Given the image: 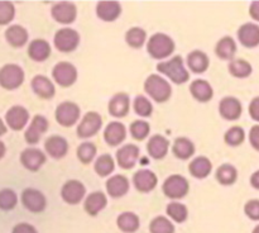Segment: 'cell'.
<instances>
[{"mask_svg": "<svg viewBox=\"0 0 259 233\" xmlns=\"http://www.w3.org/2000/svg\"><path fill=\"white\" fill-rule=\"evenodd\" d=\"M210 60L209 56L200 50L192 51L187 56V66L195 73H204L209 68Z\"/></svg>", "mask_w": 259, "mask_h": 233, "instance_id": "f546056e", "label": "cell"}, {"mask_svg": "<svg viewBox=\"0 0 259 233\" xmlns=\"http://www.w3.org/2000/svg\"><path fill=\"white\" fill-rule=\"evenodd\" d=\"M147 51L156 60L168 57L175 51V42L169 35L164 33H156L152 35L147 45Z\"/></svg>", "mask_w": 259, "mask_h": 233, "instance_id": "3957f363", "label": "cell"}, {"mask_svg": "<svg viewBox=\"0 0 259 233\" xmlns=\"http://www.w3.org/2000/svg\"><path fill=\"white\" fill-rule=\"evenodd\" d=\"M228 70H229L230 75L237 79H245L253 72V67L250 62H248L247 60H243V58L230 61Z\"/></svg>", "mask_w": 259, "mask_h": 233, "instance_id": "d590c367", "label": "cell"}, {"mask_svg": "<svg viewBox=\"0 0 259 233\" xmlns=\"http://www.w3.org/2000/svg\"><path fill=\"white\" fill-rule=\"evenodd\" d=\"M12 233H38V232L32 224H29V223H18V224L13 228Z\"/></svg>", "mask_w": 259, "mask_h": 233, "instance_id": "f907efd6", "label": "cell"}, {"mask_svg": "<svg viewBox=\"0 0 259 233\" xmlns=\"http://www.w3.org/2000/svg\"><path fill=\"white\" fill-rule=\"evenodd\" d=\"M218 181L222 185L225 186H229L233 185L238 179V170L235 169L233 165L230 164H224L217 170V175H215Z\"/></svg>", "mask_w": 259, "mask_h": 233, "instance_id": "8d00e7d4", "label": "cell"}, {"mask_svg": "<svg viewBox=\"0 0 259 233\" xmlns=\"http://www.w3.org/2000/svg\"><path fill=\"white\" fill-rule=\"evenodd\" d=\"M30 85H32V89L35 95L39 96L40 99H52L56 94V89L52 81L43 75L34 76L32 79Z\"/></svg>", "mask_w": 259, "mask_h": 233, "instance_id": "d4e9b609", "label": "cell"}, {"mask_svg": "<svg viewBox=\"0 0 259 233\" xmlns=\"http://www.w3.org/2000/svg\"><path fill=\"white\" fill-rule=\"evenodd\" d=\"M134 186L141 192H149L156 187L158 179L153 171L147 169H142L137 171L133 176Z\"/></svg>", "mask_w": 259, "mask_h": 233, "instance_id": "ffe728a7", "label": "cell"}, {"mask_svg": "<svg viewBox=\"0 0 259 233\" xmlns=\"http://www.w3.org/2000/svg\"><path fill=\"white\" fill-rule=\"evenodd\" d=\"M212 170V164L207 157L199 156L191 161L189 166L190 174L196 179H205L210 175Z\"/></svg>", "mask_w": 259, "mask_h": 233, "instance_id": "1f68e13d", "label": "cell"}, {"mask_svg": "<svg viewBox=\"0 0 259 233\" xmlns=\"http://www.w3.org/2000/svg\"><path fill=\"white\" fill-rule=\"evenodd\" d=\"M116 224H118L119 229L123 230L125 233H133L139 228V218L138 215L134 214L132 212H124L116 219Z\"/></svg>", "mask_w": 259, "mask_h": 233, "instance_id": "e575fe53", "label": "cell"}, {"mask_svg": "<svg viewBox=\"0 0 259 233\" xmlns=\"http://www.w3.org/2000/svg\"><path fill=\"white\" fill-rule=\"evenodd\" d=\"M86 194L85 185L78 180H68L61 189V197L67 204L76 205L83 199Z\"/></svg>", "mask_w": 259, "mask_h": 233, "instance_id": "8fae6325", "label": "cell"}, {"mask_svg": "<svg viewBox=\"0 0 259 233\" xmlns=\"http://www.w3.org/2000/svg\"><path fill=\"white\" fill-rule=\"evenodd\" d=\"M106 204H108L106 195L103 191H94L89 194V197L86 198L83 208H85V212L89 215H93L94 217V215L99 214L106 207Z\"/></svg>", "mask_w": 259, "mask_h": 233, "instance_id": "83f0119b", "label": "cell"}, {"mask_svg": "<svg viewBox=\"0 0 259 233\" xmlns=\"http://www.w3.org/2000/svg\"><path fill=\"white\" fill-rule=\"evenodd\" d=\"M151 132V127L146 121H134L131 124V134L137 141H143L146 137H148Z\"/></svg>", "mask_w": 259, "mask_h": 233, "instance_id": "f6af8a7d", "label": "cell"}, {"mask_svg": "<svg viewBox=\"0 0 259 233\" xmlns=\"http://www.w3.org/2000/svg\"><path fill=\"white\" fill-rule=\"evenodd\" d=\"M245 131L240 126H234L227 131L224 136V141L228 146L238 147L244 142Z\"/></svg>", "mask_w": 259, "mask_h": 233, "instance_id": "ab89813d", "label": "cell"}, {"mask_svg": "<svg viewBox=\"0 0 259 233\" xmlns=\"http://www.w3.org/2000/svg\"><path fill=\"white\" fill-rule=\"evenodd\" d=\"M167 214L177 223H182L187 219L189 215V210H187L186 205L181 204V203L172 202L167 205Z\"/></svg>", "mask_w": 259, "mask_h": 233, "instance_id": "60d3db41", "label": "cell"}, {"mask_svg": "<svg viewBox=\"0 0 259 233\" xmlns=\"http://www.w3.org/2000/svg\"><path fill=\"white\" fill-rule=\"evenodd\" d=\"M24 81V71L15 63H8L0 68V86L7 90L19 88Z\"/></svg>", "mask_w": 259, "mask_h": 233, "instance_id": "277c9868", "label": "cell"}, {"mask_svg": "<svg viewBox=\"0 0 259 233\" xmlns=\"http://www.w3.org/2000/svg\"><path fill=\"white\" fill-rule=\"evenodd\" d=\"M249 14L255 22H259V0L257 2H252L249 7Z\"/></svg>", "mask_w": 259, "mask_h": 233, "instance_id": "f5cc1de1", "label": "cell"}, {"mask_svg": "<svg viewBox=\"0 0 259 233\" xmlns=\"http://www.w3.org/2000/svg\"><path fill=\"white\" fill-rule=\"evenodd\" d=\"M244 213L252 220H259V200L250 199L245 203Z\"/></svg>", "mask_w": 259, "mask_h": 233, "instance_id": "c3c4849f", "label": "cell"}, {"mask_svg": "<svg viewBox=\"0 0 259 233\" xmlns=\"http://www.w3.org/2000/svg\"><path fill=\"white\" fill-rule=\"evenodd\" d=\"M96 146L93 142H83L77 148V157L82 164L88 165L95 159L96 156Z\"/></svg>", "mask_w": 259, "mask_h": 233, "instance_id": "b9f144b4", "label": "cell"}, {"mask_svg": "<svg viewBox=\"0 0 259 233\" xmlns=\"http://www.w3.org/2000/svg\"><path fill=\"white\" fill-rule=\"evenodd\" d=\"M215 53L222 60H234V56L237 53V43L232 37L225 35L215 46Z\"/></svg>", "mask_w": 259, "mask_h": 233, "instance_id": "d6a6232c", "label": "cell"}, {"mask_svg": "<svg viewBox=\"0 0 259 233\" xmlns=\"http://www.w3.org/2000/svg\"><path fill=\"white\" fill-rule=\"evenodd\" d=\"M252 233H259V224L257 225V227L254 228V229H253V232Z\"/></svg>", "mask_w": 259, "mask_h": 233, "instance_id": "6f0895ef", "label": "cell"}, {"mask_svg": "<svg viewBox=\"0 0 259 233\" xmlns=\"http://www.w3.org/2000/svg\"><path fill=\"white\" fill-rule=\"evenodd\" d=\"M51 14L56 22L61 23V24H71L76 19L77 8L73 3L60 2L53 5L51 9Z\"/></svg>", "mask_w": 259, "mask_h": 233, "instance_id": "7c38bea8", "label": "cell"}, {"mask_svg": "<svg viewBox=\"0 0 259 233\" xmlns=\"http://www.w3.org/2000/svg\"><path fill=\"white\" fill-rule=\"evenodd\" d=\"M250 185H252L254 189L259 190V170L253 172L252 176H250Z\"/></svg>", "mask_w": 259, "mask_h": 233, "instance_id": "db71d44e", "label": "cell"}, {"mask_svg": "<svg viewBox=\"0 0 259 233\" xmlns=\"http://www.w3.org/2000/svg\"><path fill=\"white\" fill-rule=\"evenodd\" d=\"M157 70L163 75L168 76L169 80L174 81L175 84H185L189 81L190 75L189 71L185 68L184 60L181 56H175L169 61L166 62H159L157 65Z\"/></svg>", "mask_w": 259, "mask_h": 233, "instance_id": "7a4b0ae2", "label": "cell"}, {"mask_svg": "<svg viewBox=\"0 0 259 233\" xmlns=\"http://www.w3.org/2000/svg\"><path fill=\"white\" fill-rule=\"evenodd\" d=\"M109 114L115 118H124L131 109V99L125 93H118L109 101Z\"/></svg>", "mask_w": 259, "mask_h": 233, "instance_id": "d6986e66", "label": "cell"}, {"mask_svg": "<svg viewBox=\"0 0 259 233\" xmlns=\"http://www.w3.org/2000/svg\"><path fill=\"white\" fill-rule=\"evenodd\" d=\"M7 126L4 124V122L2 121V118H0V136H3V134L7 133Z\"/></svg>", "mask_w": 259, "mask_h": 233, "instance_id": "9f6ffc18", "label": "cell"}, {"mask_svg": "<svg viewBox=\"0 0 259 233\" xmlns=\"http://www.w3.org/2000/svg\"><path fill=\"white\" fill-rule=\"evenodd\" d=\"M45 148L53 159H62L68 152V142L61 136H51L46 139Z\"/></svg>", "mask_w": 259, "mask_h": 233, "instance_id": "cb8c5ba5", "label": "cell"}, {"mask_svg": "<svg viewBox=\"0 0 259 233\" xmlns=\"http://www.w3.org/2000/svg\"><path fill=\"white\" fill-rule=\"evenodd\" d=\"M249 115L252 116L253 121L259 122V96L252 99L249 104Z\"/></svg>", "mask_w": 259, "mask_h": 233, "instance_id": "816d5d0a", "label": "cell"}, {"mask_svg": "<svg viewBox=\"0 0 259 233\" xmlns=\"http://www.w3.org/2000/svg\"><path fill=\"white\" fill-rule=\"evenodd\" d=\"M106 191L111 198H121L129 191V180L124 175H115L106 181Z\"/></svg>", "mask_w": 259, "mask_h": 233, "instance_id": "4316f807", "label": "cell"}, {"mask_svg": "<svg viewBox=\"0 0 259 233\" xmlns=\"http://www.w3.org/2000/svg\"><path fill=\"white\" fill-rule=\"evenodd\" d=\"M101 127H103V118L100 114L96 111H89L83 115L76 132L80 138H89V137H93L99 133Z\"/></svg>", "mask_w": 259, "mask_h": 233, "instance_id": "9c48e42d", "label": "cell"}, {"mask_svg": "<svg viewBox=\"0 0 259 233\" xmlns=\"http://www.w3.org/2000/svg\"><path fill=\"white\" fill-rule=\"evenodd\" d=\"M168 148L169 141L161 134H154L147 143V151H148L149 156L156 160H162L163 157H166Z\"/></svg>", "mask_w": 259, "mask_h": 233, "instance_id": "7402d4cb", "label": "cell"}, {"mask_svg": "<svg viewBox=\"0 0 259 233\" xmlns=\"http://www.w3.org/2000/svg\"><path fill=\"white\" fill-rule=\"evenodd\" d=\"M172 151L176 157L181 160H187L195 153V144L186 137H180L175 141Z\"/></svg>", "mask_w": 259, "mask_h": 233, "instance_id": "836d02e7", "label": "cell"}, {"mask_svg": "<svg viewBox=\"0 0 259 233\" xmlns=\"http://www.w3.org/2000/svg\"><path fill=\"white\" fill-rule=\"evenodd\" d=\"M18 197L14 190L3 189L0 190V209L12 210L17 207Z\"/></svg>", "mask_w": 259, "mask_h": 233, "instance_id": "7bdbcfd3", "label": "cell"}, {"mask_svg": "<svg viewBox=\"0 0 259 233\" xmlns=\"http://www.w3.org/2000/svg\"><path fill=\"white\" fill-rule=\"evenodd\" d=\"M22 203L32 213H40L47 207V199L45 195L37 189L28 187L22 192Z\"/></svg>", "mask_w": 259, "mask_h": 233, "instance_id": "30bf717a", "label": "cell"}, {"mask_svg": "<svg viewBox=\"0 0 259 233\" xmlns=\"http://www.w3.org/2000/svg\"><path fill=\"white\" fill-rule=\"evenodd\" d=\"M51 55V46L45 40H34L28 46V56L33 61L43 62L47 60Z\"/></svg>", "mask_w": 259, "mask_h": 233, "instance_id": "4dcf8cb0", "label": "cell"}, {"mask_svg": "<svg viewBox=\"0 0 259 233\" xmlns=\"http://www.w3.org/2000/svg\"><path fill=\"white\" fill-rule=\"evenodd\" d=\"M28 30L22 25H10L7 30H5V40L9 43L12 47L20 48L28 42Z\"/></svg>", "mask_w": 259, "mask_h": 233, "instance_id": "f1b7e54d", "label": "cell"}, {"mask_svg": "<svg viewBox=\"0 0 259 233\" xmlns=\"http://www.w3.org/2000/svg\"><path fill=\"white\" fill-rule=\"evenodd\" d=\"M219 113L227 121H237L243 113L242 103L234 96H225L220 100Z\"/></svg>", "mask_w": 259, "mask_h": 233, "instance_id": "2e32d148", "label": "cell"}, {"mask_svg": "<svg viewBox=\"0 0 259 233\" xmlns=\"http://www.w3.org/2000/svg\"><path fill=\"white\" fill-rule=\"evenodd\" d=\"M147 40L146 30L139 27H133L125 33V42L132 48H141Z\"/></svg>", "mask_w": 259, "mask_h": 233, "instance_id": "f35d334b", "label": "cell"}, {"mask_svg": "<svg viewBox=\"0 0 259 233\" xmlns=\"http://www.w3.org/2000/svg\"><path fill=\"white\" fill-rule=\"evenodd\" d=\"M151 233H175V227L169 219L164 217H157L149 224Z\"/></svg>", "mask_w": 259, "mask_h": 233, "instance_id": "ee69618b", "label": "cell"}, {"mask_svg": "<svg viewBox=\"0 0 259 233\" xmlns=\"http://www.w3.org/2000/svg\"><path fill=\"white\" fill-rule=\"evenodd\" d=\"M15 7L12 2H0V25H7L14 19Z\"/></svg>", "mask_w": 259, "mask_h": 233, "instance_id": "7dc6e473", "label": "cell"}, {"mask_svg": "<svg viewBox=\"0 0 259 233\" xmlns=\"http://www.w3.org/2000/svg\"><path fill=\"white\" fill-rule=\"evenodd\" d=\"M249 142L255 151H259V124L253 126L249 131Z\"/></svg>", "mask_w": 259, "mask_h": 233, "instance_id": "681fc988", "label": "cell"}, {"mask_svg": "<svg viewBox=\"0 0 259 233\" xmlns=\"http://www.w3.org/2000/svg\"><path fill=\"white\" fill-rule=\"evenodd\" d=\"M134 110L139 116H149L153 111V106L146 96L138 95L134 99Z\"/></svg>", "mask_w": 259, "mask_h": 233, "instance_id": "bcb514c9", "label": "cell"}, {"mask_svg": "<svg viewBox=\"0 0 259 233\" xmlns=\"http://www.w3.org/2000/svg\"><path fill=\"white\" fill-rule=\"evenodd\" d=\"M125 126L120 122H110L104 131V139L111 147L119 146L125 139Z\"/></svg>", "mask_w": 259, "mask_h": 233, "instance_id": "44dd1931", "label": "cell"}, {"mask_svg": "<svg viewBox=\"0 0 259 233\" xmlns=\"http://www.w3.org/2000/svg\"><path fill=\"white\" fill-rule=\"evenodd\" d=\"M80 108L72 101H63L57 106L55 111L56 121L62 127H72L80 118Z\"/></svg>", "mask_w": 259, "mask_h": 233, "instance_id": "52a82bcc", "label": "cell"}, {"mask_svg": "<svg viewBox=\"0 0 259 233\" xmlns=\"http://www.w3.org/2000/svg\"><path fill=\"white\" fill-rule=\"evenodd\" d=\"M95 172L101 177L109 176L111 172L115 169V164H114V160L110 154L105 153L101 154L100 157H98L95 162Z\"/></svg>", "mask_w": 259, "mask_h": 233, "instance_id": "74e56055", "label": "cell"}, {"mask_svg": "<svg viewBox=\"0 0 259 233\" xmlns=\"http://www.w3.org/2000/svg\"><path fill=\"white\" fill-rule=\"evenodd\" d=\"M48 126H50V123H48V121L46 116L38 115V114L37 115L33 116L29 127H28V129L25 131V133H24L25 142L29 144L38 143L40 139V137H42L43 134L48 131Z\"/></svg>", "mask_w": 259, "mask_h": 233, "instance_id": "4fadbf2b", "label": "cell"}, {"mask_svg": "<svg viewBox=\"0 0 259 233\" xmlns=\"http://www.w3.org/2000/svg\"><path fill=\"white\" fill-rule=\"evenodd\" d=\"M238 40L244 47L254 48L259 46V25L255 23H245L238 29Z\"/></svg>", "mask_w": 259, "mask_h": 233, "instance_id": "ac0fdd59", "label": "cell"}, {"mask_svg": "<svg viewBox=\"0 0 259 233\" xmlns=\"http://www.w3.org/2000/svg\"><path fill=\"white\" fill-rule=\"evenodd\" d=\"M190 91H191V95L200 103H207L214 96L211 85L206 80H201V79L192 81L190 85Z\"/></svg>", "mask_w": 259, "mask_h": 233, "instance_id": "484cf974", "label": "cell"}, {"mask_svg": "<svg viewBox=\"0 0 259 233\" xmlns=\"http://www.w3.org/2000/svg\"><path fill=\"white\" fill-rule=\"evenodd\" d=\"M46 160H47L46 154L40 149L33 147L24 149L20 153V162L29 171H38L45 165Z\"/></svg>", "mask_w": 259, "mask_h": 233, "instance_id": "e0dca14e", "label": "cell"}, {"mask_svg": "<svg viewBox=\"0 0 259 233\" xmlns=\"http://www.w3.org/2000/svg\"><path fill=\"white\" fill-rule=\"evenodd\" d=\"M52 76L58 85L62 88H68L77 80V70L72 63L62 61L53 67Z\"/></svg>", "mask_w": 259, "mask_h": 233, "instance_id": "ba28073f", "label": "cell"}, {"mask_svg": "<svg viewBox=\"0 0 259 233\" xmlns=\"http://www.w3.org/2000/svg\"><path fill=\"white\" fill-rule=\"evenodd\" d=\"M29 119V111L22 105H14L5 114V121L9 128L13 131H22L28 123Z\"/></svg>", "mask_w": 259, "mask_h": 233, "instance_id": "5bb4252c", "label": "cell"}, {"mask_svg": "<svg viewBox=\"0 0 259 233\" xmlns=\"http://www.w3.org/2000/svg\"><path fill=\"white\" fill-rule=\"evenodd\" d=\"M5 152H7V147H5L4 142L0 141V160H2L3 157H4Z\"/></svg>", "mask_w": 259, "mask_h": 233, "instance_id": "11a10c76", "label": "cell"}, {"mask_svg": "<svg viewBox=\"0 0 259 233\" xmlns=\"http://www.w3.org/2000/svg\"><path fill=\"white\" fill-rule=\"evenodd\" d=\"M55 46L60 52L68 53L77 48L80 34L72 28H61L55 34Z\"/></svg>", "mask_w": 259, "mask_h": 233, "instance_id": "8992f818", "label": "cell"}, {"mask_svg": "<svg viewBox=\"0 0 259 233\" xmlns=\"http://www.w3.org/2000/svg\"><path fill=\"white\" fill-rule=\"evenodd\" d=\"M144 91L157 103H164L171 98L172 88L166 79L152 73L144 81Z\"/></svg>", "mask_w": 259, "mask_h": 233, "instance_id": "6da1fadb", "label": "cell"}, {"mask_svg": "<svg viewBox=\"0 0 259 233\" xmlns=\"http://www.w3.org/2000/svg\"><path fill=\"white\" fill-rule=\"evenodd\" d=\"M121 7L118 2H99L96 5V14L104 22H114L120 17Z\"/></svg>", "mask_w": 259, "mask_h": 233, "instance_id": "603a6c76", "label": "cell"}, {"mask_svg": "<svg viewBox=\"0 0 259 233\" xmlns=\"http://www.w3.org/2000/svg\"><path fill=\"white\" fill-rule=\"evenodd\" d=\"M139 147L136 144H125L116 151V162L119 167L124 170H131L136 166L139 159Z\"/></svg>", "mask_w": 259, "mask_h": 233, "instance_id": "9a60e30c", "label": "cell"}, {"mask_svg": "<svg viewBox=\"0 0 259 233\" xmlns=\"http://www.w3.org/2000/svg\"><path fill=\"white\" fill-rule=\"evenodd\" d=\"M163 192L169 199H181L189 194L190 185L186 177L181 175H171L163 182Z\"/></svg>", "mask_w": 259, "mask_h": 233, "instance_id": "5b68a950", "label": "cell"}]
</instances>
